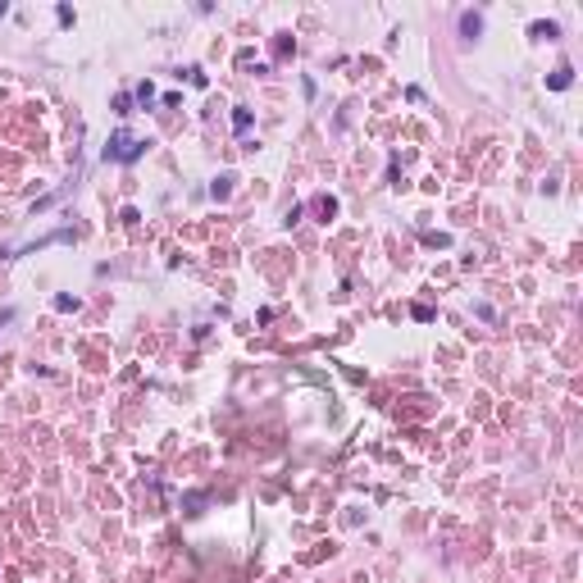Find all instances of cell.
Instances as JSON below:
<instances>
[{
    "mask_svg": "<svg viewBox=\"0 0 583 583\" xmlns=\"http://www.w3.org/2000/svg\"><path fill=\"white\" fill-rule=\"evenodd\" d=\"M141 151H146V141H137V137H128V132H114V137H110V146H105V155H110V160H123V164H132Z\"/></svg>",
    "mask_w": 583,
    "mask_h": 583,
    "instance_id": "cell-1",
    "label": "cell"
},
{
    "mask_svg": "<svg viewBox=\"0 0 583 583\" xmlns=\"http://www.w3.org/2000/svg\"><path fill=\"white\" fill-rule=\"evenodd\" d=\"M551 87H556V92H565V87H570V64H560V68H556V78H551Z\"/></svg>",
    "mask_w": 583,
    "mask_h": 583,
    "instance_id": "cell-2",
    "label": "cell"
},
{
    "mask_svg": "<svg viewBox=\"0 0 583 583\" xmlns=\"http://www.w3.org/2000/svg\"><path fill=\"white\" fill-rule=\"evenodd\" d=\"M232 123H237V132H246V128H251V110H237V114H232Z\"/></svg>",
    "mask_w": 583,
    "mask_h": 583,
    "instance_id": "cell-3",
    "label": "cell"
}]
</instances>
